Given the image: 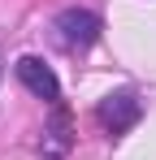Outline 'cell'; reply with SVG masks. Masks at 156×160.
<instances>
[{"label": "cell", "mask_w": 156, "mask_h": 160, "mask_svg": "<svg viewBox=\"0 0 156 160\" xmlns=\"http://www.w3.org/2000/svg\"><path fill=\"white\" fill-rule=\"evenodd\" d=\"M52 30H56V43L61 48H70V52H82V48H91L96 39H100V13H91V9H61L56 13V22H52Z\"/></svg>", "instance_id": "cell-1"}, {"label": "cell", "mask_w": 156, "mask_h": 160, "mask_svg": "<svg viewBox=\"0 0 156 160\" xmlns=\"http://www.w3.org/2000/svg\"><path fill=\"white\" fill-rule=\"evenodd\" d=\"M13 74H18V82H22L30 95H39V100H61V82H56V74H52L39 56H18Z\"/></svg>", "instance_id": "cell-3"}, {"label": "cell", "mask_w": 156, "mask_h": 160, "mask_svg": "<svg viewBox=\"0 0 156 160\" xmlns=\"http://www.w3.org/2000/svg\"><path fill=\"white\" fill-rule=\"evenodd\" d=\"M96 117H100V126L108 134H126L130 126L143 117V100H139L134 91H113L108 100H100V112H96Z\"/></svg>", "instance_id": "cell-2"}]
</instances>
